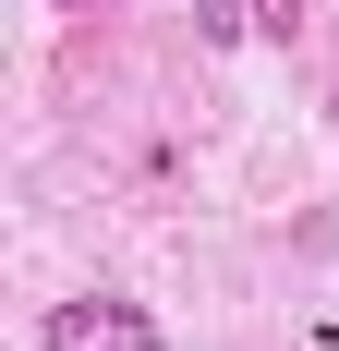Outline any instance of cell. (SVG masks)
<instances>
[{
    "mask_svg": "<svg viewBox=\"0 0 339 351\" xmlns=\"http://www.w3.org/2000/svg\"><path fill=\"white\" fill-rule=\"evenodd\" d=\"M255 25H267V36H303V0H255Z\"/></svg>",
    "mask_w": 339,
    "mask_h": 351,
    "instance_id": "obj_3",
    "label": "cell"
},
{
    "mask_svg": "<svg viewBox=\"0 0 339 351\" xmlns=\"http://www.w3.org/2000/svg\"><path fill=\"white\" fill-rule=\"evenodd\" d=\"M49 351H170L145 303L121 291H85V303H49Z\"/></svg>",
    "mask_w": 339,
    "mask_h": 351,
    "instance_id": "obj_1",
    "label": "cell"
},
{
    "mask_svg": "<svg viewBox=\"0 0 339 351\" xmlns=\"http://www.w3.org/2000/svg\"><path fill=\"white\" fill-rule=\"evenodd\" d=\"M242 25H255V0H194V36H206V49H231Z\"/></svg>",
    "mask_w": 339,
    "mask_h": 351,
    "instance_id": "obj_2",
    "label": "cell"
},
{
    "mask_svg": "<svg viewBox=\"0 0 339 351\" xmlns=\"http://www.w3.org/2000/svg\"><path fill=\"white\" fill-rule=\"evenodd\" d=\"M61 12H97V0H61Z\"/></svg>",
    "mask_w": 339,
    "mask_h": 351,
    "instance_id": "obj_4",
    "label": "cell"
}]
</instances>
